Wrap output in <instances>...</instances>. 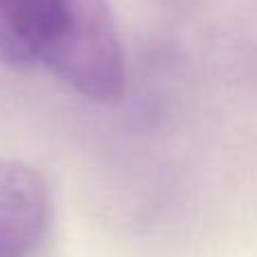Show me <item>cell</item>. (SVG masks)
<instances>
[{
    "mask_svg": "<svg viewBox=\"0 0 257 257\" xmlns=\"http://www.w3.org/2000/svg\"><path fill=\"white\" fill-rule=\"evenodd\" d=\"M0 59L43 63L77 93L111 104L126 93V61L106 0H0Z\"/></svg>",
    "mask_w": 257,
    "mask_h": 257,
    "instance_id": "obj_1",
    "label": "cell"
},
{
    "mask_svg": "<svg viewBox=\"0 0 257 257\" xmlns=\"http://www.w3.org/2000/svg\"><path fill=\"white\" fill-rule=\"evenodd\" d=\"M50 190L34 167L0 158V257H30L50 223Z\"/></svg>",
    "mask_w": 257,
    "mask_h": 257,
    "instance_id": "obj_2",
    "label": "cell"
}]
</instances>
